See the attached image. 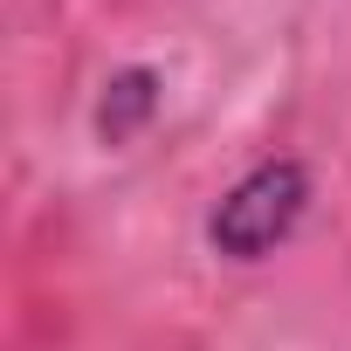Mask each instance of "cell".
Listing matches in <instances>:
<instances>
[{
    "label": "cell",
    "mask_w": 351,
    "mask_h": 351,
    "mask_svg": "<svg viewBox=\"0 0 351 351\" xmlns=\"http://www.w3.org/2000/svg\"><path fill=\"white\" fill-rule=\"evenodd\" d=\"M303 207H310V172H303L296 158H262L255 172H241V180L221 193L207 234H214L221 255L262 262V255H276V248L296 234Z\"/></svg>",
    "instance_id": "obj_1"
}]
</instances>
